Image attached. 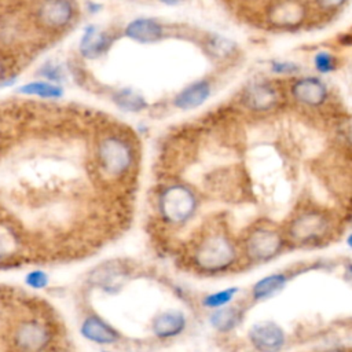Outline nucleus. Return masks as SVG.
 <instances>
[{
	"label": "nucleus",
	"instance_id": "nucleus-13",
	"mask_svg": "<svg viewBox=\"0 0 352 352\" xmlns=\"http://www.w3.org/2000/svg\"><path fill=\"white\" fill-rule=\"evenodd\" d=\"M212 85L208 80H197L184 87L173 99V104L180 110H192L204 104L210 96Z\"/></svg>",
	"mask_w": 352,
	"mask_h": 352
},
{
	"label": "nucleus",
	"instance_id": "nucleus-22",
	"mask_svg": "<svg viewBox=\"0 0 352 352\" xmlns=\"http://www.w3.org/2000/svg\"><path fill=\"white\" fill-rule=\"evenodd\" d=\"M314 66L315 69L320 73V74H329L331 72H334L337 69V65H338V60H337V56L330 52V51H326V50H322V51H318L315 55H314Z\"/></svg>",
	"mask_w": 352,
	"mask_h": 352
},
{
	"label": "nucleus",
	"instance_id": "nucleus-6",
	"mask_svg": "<svg viewBox=\"0 0 352 352\" xmlns=\"http://www.w3.org/2000/svg\"><path fill=\"white\" fill-rule=\"evenodd\" d=\"M330 227L326 214L318 212H305L294 217L290 224V235L302 243L320 241Z\"/></svg>",
	"mask_w": 352,
	"mask_h": 352
},
{
	"label": "nucleus",
	"instance_id": "nucleus-29",
	"mask_svg": "<svg viewBox=\"0 0 352 352\" xmlns=\"http://www.w3.org/2000/svg\"><path fill=\"white\" fill-rule=\"evenodd\" d=\"M4 78V67H3V63L0 62V81Z\"/></svg>",
	"mask_w": 352,
	"mask_h": 352
},
{
	"label": "nucleus",
	"instance_id": "nucleus-27",
	"mask_svg": "<svg viewBox=\"0 0 352 352\" xmlns=\"http://www.w3.org/2000/svg\"><path fill=\"white\" fill-rule=\"evenodd\" d=\"M340 43L342 45H352V34L351 33H345L340 37Z\"/></svg>",
	"mask_w": 352,
	"mask_h": 352
},
{
	"label": "nucleus",
	"instance_id": "nucleus-12",
	"mask_svg": "<svg viewBox=\"0 0 352 352\" xmlns=\"http://www.w3.org/2000/svg\"><path fill=\"white\" fill-rule=\"evenodd\" d=\"M74 10L70 0H44L38 8L40 21L50 28H62L70 22Z\"/></svg>",
	"mask_w": 352,
	"mask_h": 352
},
{
	"label": "nucleus",
	"instance_id": "nucleus-14",
	"mask_svg": "<svg viewBox=\"0 0 352 352\" xmlns=\"http://www.w3.org/2000/svg\"><path fill=\"white\" fill-rule=\"evenodd\" d=\"M125 36L142 44H151L162 38L164 28L157 19L136 18L126 25Z\"/></svg>",
	"mask_w": 352,
	"mask_h": 352
},
{
	"label": "nucleus",
	"instance_id": "nucleus-24",
	"mask_svg": "<svg viewBox=\"0 0 352 352\" xmlns=\"http://www.w3.org/2000/svg\"><path fill=\"white\" fill-rule=\"evenodd\" d=\"M23 282L32 290H43L47 289L50 285V275L45 270L34 268L25 275Z\"/></svg>",
	"mask_w": 352,
	"mask_h": 352
},
{
	"label": "nucleus",
	"instance_id": "nucleus-30",
	"mask_svg": "<svg viewBox=\"0 0 352 352\" xmlns=\"http://www.w3.org/2000/svg\"><path fill=\"white\" fill-rule=\"evenodd\" d=\"M346 243H348V246L352 249V234L346 238Z\"/></svg>",
	"mask_w": 352,
	"mask_h": 352
},
{
	"label": "nucleus",
	"instance_id": "nucleus-1",
	"mask_svg": "<svg viewBox=\"0 0 352 352\" xmlns=\"http://www.w3.org/2000/svg\"><path fill=\"white\" fill-rule=\"evenodd\" d=\"M8 348L11 352H48L58 344L59 330L47 312L33 311L18 318L8 327Z\"/></svg>",
	"mask_w": 352,
	"mask_h": 352
},
{
	"label": "nucleus",
	"instance_id": "nucleus-25",
	"mask_svg": "<svg viewBox=\"0 0 352 352\" xmlns=\"http://www.w3.org/2000/svg\"><path fill=\"white\" fill-rule=\"evenodd\" d=\"M271 70L278 76H294L300 72V66L290 60H272Z\"/></svg>",
	"mask_w": 352,
	"mask_h": 352
},
{
	"label": "nucleus",
	"instance_id": "nucleus-26",
	"mask_svg": "<svg viewBox=\"0 0 352 352\" xmlns=\"http://www.w3.org/2000/svg\"><path fill=\"white\" fill-rule=\"evenodd\" d=\"M346 0H316L318 6L322 8V10H326V11H333V10H337L340 8Z\"/></svg>",
	"mask_w": 352,
	"mask_h": 352
},
{
	"label": "nucleus",
	"instance_id": "nucleus-2",
	"mask_svg": "<svg viewBox=\"0 0 352 352\" xmlns=\"http://www.w3.org/2000/svg\"><path fill=\"white\" fill-rule=\"evenodd\" d=\"M95 161L103 179L120 182L131 176L136 165L133 144L122 135L109 133L95 147Z\"/></svg>",
	"mask_w": 352,
	"mask_h": 352
},
{
	"label": "nucleus",
	"instance_id": "nucleus-21",
	"mask_svg": "<svg viewBox=\"0 0 352 352\" xmlns=\"http://www.w3.org/2000/svg\"><path fill=\"white\" fill-rule=\"evenodd\" d=\"M19 92L25 95H36L45 99H58L63 95V91L60 87L47 81L28 82L19 88Z\"/></svg>",
	"mask_w": 352,
	"mask_h": 352
},
{
	"label": "nucleus",
	"instance_id": "nucleus-28",
	"mask_svg": "<svg viewBox=\"0 0 352 352\" xmlns=\"http://www.w3.org/2000/svg\"><path fill=\"white\" fill-rule=\"evenodd\" d=\"M158 1L165 6H179L183 0H158Z\"/></svg>",
	"mask_w": 352,
	"mask_h": 352
},
{
	"label": "nucleus",
	"instance_id": "nucleus-3",
	"mask_svg": "<svg viewBox=\"0 0 352 352\" xmlns=\"http://www.w3.org/2000/svg\"><path fill=\"white\" fill-rule=\"evenodd\" d=\"M235 246L224 234H210L204 236L194 252L197 265L209 272L224 271L235 261Z\"/></svg>",
	"mask_w": 352,
	"mask_h": 352
},
{
	"label": "nucleus",
	"instance_id": "nucleus-23",
	"mask_svg": "<svg viewBox=\"0 0 352 352\" xmlns=\"http://www.w3.org/2000/svg\"><path fill=\"white\" fill-rule=\"evenodd\" d=\"M236 287H227L224 290H219L216 293H210L204 298V305L208 308H220L226 307L236 294Z\"/></svg>",
	"mask_w": 352,
	"mask_h": 352
},
{
	"label": "nucleus",
	"instance_id": "nucleus-7",
	"mask_svg": "<svg viewBox=\"0 0 352 352\" xmlns=\"http://www.w3.org/2000/svg\"><path fill=\"white\" fill-rule=\"evenodd\" d=\"M80 334L88 342L102 346L114 345L121 340L120 331L96 312L84 315L80 323Z\"/></svg>",
	"mask_w": 352,
	"mask_h": 352
},
{
	"label": "nucleus",
	"instance_id": "nucleus-9",
	"mask_svg": "<svg viewBox=\"0 0 352 352\" xmlns=\"http://www.w3.org/2000/svg\"><path fill=\"white\" fill-rule=\"evenodd\" d=\"M243 104L253 111H270L279 102L278 89L265 80L252 81L242 94Z\"/></svg>",
	"mask_w": 352,
	"mask_h": 352
},
{
	"label": "nucleus",
	"instance_id": "nucleus-20",
	"mask_svg": "<svg viewBox=\"0 0 352 352\" xmlns=\"http://www.w3.org/2000/svg\"><path fill=\"white\" fill-rule=\"evenodd\" d=\"M239 311L234 307H220L216 308L210 316L209 323L219 331H228L234 329L239 322Z\"/></svg>",
	"mask_w": 352,
	"mask_h": 352
},
{
	"label": "nucleus",
	"instance_id": "nucleus-11",
	"mask_svg": "<svg viewBox=\"0 0 352 352\" xmlns=\"http://www.w3.org/2000/svg\"><path fill=\"white\" fill-rule=\"evenodd\" d=\"M293 98L305 106L316 107L326 102L327 99V87L323 80L314 76H305L297 78L292 84Z\"/></svg>",
	"mask_w": 352,
	"mask_h": 352
},
{
	"label": "nucleus",
	"instance_id": "nucleus-15",
	"mask_svg": "<svg viewBox=\"0 0 352 352\" xmlns=\"http://www.w3.org/2000/svg\"><path fill=\"white\" fill-rule=\"evenodd\" d=\"M111 44V37L106 32H100L96 26H88L80 41V52L85 58H98L103 55Z\"/></svg>",
	"mask_w": 352,
	"mask_h": 352
},
{
	"label": "nucleus",
	"instance_id": "nucleus-10",
	"mask_svg": "<svg viewBox=\"0 0 352 352\" xmlns=\"http://www.w3.org/2000/svg\"><path fill=\"white\" fill-rule=\"evenodd\" d=\"M249 340L260 352H279L286 341L280 326L274 322H258L249 330Z\"/></svg>",
	"mask_w": 352,
	"mask_h": 352
},
{
	"label": "nucleus",
	"instance_id": "nucleus-5",
	"mask_svg": "<svg viewBox=\"0 0 352 352\" xmlns=\"http://www.w3.org/2000/svg\"><path fill=\"white\" fill-rule=\"evenodd\" d=\"M197 199L190 188L182 184H170L158 195V212L170 224L187 221L195 212Z\"/></svg>",
	"mask_w": 352,
	"mask_h": 352
},
{
	"label": "nucleus",
	"instance_id": "nucleus-18",
	"mask_svg": "<svg viewBox=\"0 0 352 352\" xmlns=\"http://www.w3.org/2000/svg\"><path fill=\"white\" fill-rule=\"evenodd\" d=\"M113 102L117 104L118 109H121L122 111H128V113H138L147 107L146 99L140 94L135 92L131 88L118 89L113 95Z\"/></svg>",
	"mask_w": 352,
	"mask_h": 352
},
{
	"label": "nucleus",
	"instance_id": "nucleus-31",
	"mask_svg": "<svg viewBox=\"0 0 352 352\" xmlns=\"http://www.w3.org/2000/svg\"><path fill=\"white\" fill-rule=\"evenodd\" d=\"M102 352H114V351H102Z\"/></svg>",
	"mask_w": 352,
	"mask_h": 352
},
{
	"label": "nucleus",
	"instance_id": "nucleus-16",
	"mask_svg": "<svg viewBox=\"0 0 352 352\" xmlns=\"http://www.w3.org/2000/svg\"><path fill=\"white\" fill-rule=\"evenodd\" d=\"M186 327V318L180 311H166L155 316L151 329L158 338H170L179 336Z\"/></svg>",
	"mask_w": 352,
	"mask_h": 352
},
{
	"label": "nucleus",
	"instance_id": "nucleus-4",
	"mask_svg": "<svg viewBox=\"0 0 352 352\" xmlns=\"http://www.w3.org/2000/svg\"><path fill=\"white\" fill-rule=\"evenodd\" d=\"M29 236L11 217L0 214V270L21 265L29 258Z\"/></svg>",
	"mask_w": 352,
	"mask_h": 352
},
{
	"label": "nucleus",
	"instance_id": "nucleus-17",
	"mask_svg": "<svg viewBox=\"0 0 352 352\" xmlns=\"http://www.w3.org/2000/svg\"><path fill=\"white\" fill-rule=\"evenodd\" d=\"M286 282H287V278L283 274L267 275L254 283L253 290H252L253 297L256 300L272 297L274 294L279 293L285 287Z\"/></svg>",
	"mask_w": 352,
	"mask_h": 352
},
{
	"label": "nucleus",
	"instance_id": "nucleus-19",
	"mask_svg": "<svg viewBox=\"0 0 352 352\" xmlns=\"http://www.w3.org/2000/svg\"><path fill=\"white\" fill-rule=\"evenodd\" d=\"M205 48L212 56L217 59H226L234 55L238 47H236V43L232 41L231 38L224 37L219 33H212L205 40Z\"/></svg>",
	"mask_w": 352,
	"mask_h": 352
},
{
	"label": "nucleus",
	"instance_id": "nucleus-8",
	"mask_svg": "<svg viewBox=\"0 0 352 352\" xmlns=\"http://www.w3.org/2000/svg\"><path fill=\"white\" fill-rule=\"evenodd\" d=\"M282 249L280 235L271 228L260 227L254 230L246 239V252L252 260L267 261Z\"/></svg>",
	"mask_w": 352,
	"mask_h": 352
}]
</instances>
